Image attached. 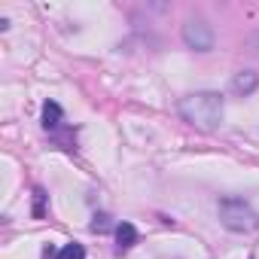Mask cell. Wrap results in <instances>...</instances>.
I'll return each mask as SVG.
<instances>
[{
	"mask_svg": "<svg viewBox=\"0 0 259 259\" xmlns=\"http://www.w3.org/2000/svg\"><path fill=\"white\" fill-rule=\"evenodd\" d=\"M177 110L198 132H213L223 122V98L217 92H192L177 101Z\"/></svg>",
	"mask_w": 259,
	"mask_h": 259,
	"instance_id": "1",
	"label": "cell"
},
{
	"mask_svg": "<svg viewBox=\"0 0 259 259\" xmlns=\"http://www.w3.org/2000/svg\"><path fill=\"white\" fill-rule=\"evenodd\" d=\"M220 223L232 232H256L259 229V213L244 198H223L220 201Z\"/></svg>",
	"mask_w": 259,
	"mask_h": 259,
	"instance_id": "2",
	"label": "cell"
},
{
	"mask_svg": "<svg viewBox=\"0 0 259 259\" xmlns=\"http://www.w3.org/2000/svg\"><path fill=\"white\" fill-rule=\"evenodd\" d=\"M183 43L195 52H210L213 49V31L204 19H186L183 25Z\"/></svg>",
	"mask_w": 259,
	"mask_h": 259,
	"instance_id": "3",
	"label": "cell"
},
{
	"mask_svg": "<svg viewBox=\"0 0 259 259\" xmlns=\"http://www.w3.org/2000/svg\"><path fill=\"white\" fill-rule=\"evenodd\" d=\"M256 85H259V76H256L253 70H238V73H235V79H232V92H235V95H241V98L253 95V92H256Z\"/></svg>",
	"mask_w": 259,
	"mask_h": 259,
	"instance_id": "4",
	"label": "cell"
},
{
	"mask_svg": "<svg viewBox=\"0 0 259 259\" xmlns=\"http://www.w3.org/2000/svg\"><path fill=\"white\" fill-rule=\"evenodd\" d=\"M135 244H138V229L132 223H119L116 226V247H119V253L122 250H132Z\"/></svg>",
	"mask_w": 259,
	"mask_h": 259,
	"instance_id": "5",
	"label": "cell"
},
{
	"mask_svg": "<svg viewBox=\"0 0 259 259\" xmlns=\"http://www.w3.org/2000/svg\"><path fill=\"white\" fill-rule=\"evenodd\" d=\"M61 119H64L61 107H58L55 101H46V104H43V128H46V132H55V128L61 125Z\"/></svg>",
	"mask_w": 259,
	"mask_h": 259,
	"instance_id": "6",
	"label": "cell"
},
{
	"mask_svg": "<svg viewBox=\"0 0 259 259\" xmlns=\"http://www.w3.org/2000/svg\"><path fill=\"white\" fill-rule=\"evenodd\" d=\"M55 259H85V250H82V244H64L61 250H58V256Z\"/></svg>",
	"mask_w": 259,
	"mask_h": 259,
	"instance_id": "7",
	"label": "cell"
},
{
	"mask_svg": "<svg viewBox=\"0 0 259 259\" xmlns=\"http://www.w3.org/2000/svg\"><path fill=\"white\" fill-rule=\"evenodd\" d=\"M43 201H46V192H43V189H34V217H37V220L46 213V210H43Z\"/></svg>",
	"mask_w": 259,
	"mask_h": 259,
	"instance_id": "8",
	"label": "cell"
},
{
	"mask_svg": "<svg viewBox=\"0 0 259 259\" xmlns=\"http://www.w3.org/2000/svg\"><path fill=\"white\" fill-rule=\"evenodd\" d=\"M107 226H110V223H107V213H98L95 223H92V232H104Z\"/></svg>",
	"mask_w": 259,
	"mask_h": 259,
	"instance_id": "9",
	"label": "cell"
},
{
	"mask_svg": "<svg viewBox=\"0 0 259 259\" xmlns=\"http://www.w3.org/2000/svg\"><path fill=\"white\" fill-rule=\"evenodd\" d=\"M247 43H250V46H253V49H256V52H259V31H253V34H250V37H247Z\"/></svg>",
	"mask_w": 259,
	"mask_h": 259,
	"instance_id": "10",
	"label": "cell"
}]
</instances>
